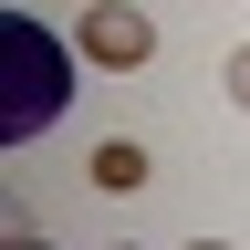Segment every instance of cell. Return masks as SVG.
I'll return each mask as SVG.
<instances>
[{"label": "cell", "mask_w": 250, "mask_h": 250, "mask_svg": "<svg viewBox=\"0 0 250 250\" xmlns=\"http://www.w3.org/2000/svg\"><path fill=\"white\" fill-rule=\"evenodd\" d=\"M0 52L21 62V83H11V115H0V146H31V136H42L62 104H73V52H62V42H52V31L31 21V11H11V21H0Z\"/></svg>", "instance_id": "cell-1"}, {"label": "cell", "mask_w": 250, "mask_h": 250, "mask_svg": "<svg viewBox=\"0 0 250 250\" xmlns=\"http://www.w3.org/2000/svg\"><path fill=\"white\" fill-rule=\"evenodd\" d=\"M94 73H146L156 62V11H136V0H104V11H83V42H73Z\"/></svg>", "instance_id": "cell-2"}, {"label": "cell", "mask_w": 250, "mask_h": 250, "mask_svg": "<svg viewBox=\"0 0 250 250\" xmlns=\"http://www.w3.org/2000/svg\"><path fill=\"white\" fill-rule=\"evenodd\" d=\"M94 188H104V198L146 188V146H136V136H104V146H94Z\"/></svg>", "instance_id": "cell-3"}, {"label": "cell", "mask_w": 250, "mask_h": 250, "mask_svg": "<svg viewBox=\"0 0 250 250\" xmlns=\"http://www.w3.org/2000/svg\"><path fill=\"white\" fill-rule=\"evenodd\" d=\"M219 83H229V104H240V115H250V42H240V52H229V73H219Z\"/></svg>", "instance_id": "cell-4"}, {"label": "cell", "mask_w": 250, "mask_h": 250, "mask_svg": "<svg viewBox=\"0 0 250 250\" xmlns=\"http://www.w3.org/2000/svg\"><path fill=\"white\" fill-rule=\"evenodd\" d=\"M11 250H42V240H31V229H21V219H11Z\"/></svg>", "instance_id": "cell-5"}, {"label": "cell", "mask_w": 250, "mask_h": 250, "mask_svg": "<svg viewBox=\"0 0 250 250\" xmlns=\"http://www.w3.org/2000/svg\"><path fill=\"white\" fill-rule=\"evenodd\" d=\"M188 250H229V240H188Z\"/></svg>", "instance_id": "cell-6"}, {"label": "cell", "mask_w": 250, "mask_h": 250, "mask_svg": "<svg viewBox=\"0 0 250 250\" xmlns=\"http://www.w3.org/2000/svg\"><path fill=\"white\" fill-rule=\"evenodd\" d=\"M115 250H136V240H115Z\"/></svg>", "instance_id": "cell-7"}]
</instances>
